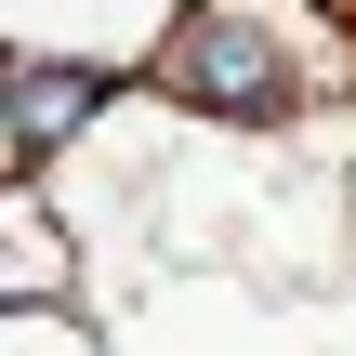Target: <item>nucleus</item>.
<instances>
[{
  "label": "nucleus",
  "instance_id": "f257e3e1",
  "mask_svg": "<svg viewBox=\"0 0 356 356\" xmlns=\"http://www.w3.org/2000/svg\"><path fill=\"white\" fill-rule=\"evenodd\" d=\"M159 92L198 106V119H291V106H304V66H291L251 13L198 0V13H172V40H159Z\"/></svg>",
  "mask_w": 356,
  "mask_h": 356
},
{
  "label": "nucleus",
  "instance_id": "f03ea898",
  "mask_svg": "<svg viewBox=\"0 0 356 356\" xmlns=\"http://www.w3.org/2000/svg\"><path fill=\"white\" fill-rule=\"evenodd\" d=\"M92 119H106V79L92 66H0V172H40Z\"/></svg>",
  "mask_w": 356,
  "mask_h": 356
},
{
  "label": "nucleus",
  "instance_id": "7ed1b4c3",
  "mask_svg": "<svg viewBox=\"0 0 356 356\" xmlns=\"http://www.w3.org/2000/svg\"><path fill=\"white\" fill-rule=\"evenodd\" d=\"M317 13H343V26H356V0H317Z\"/></svg>",
  "mask_w": 356,
  "mask_h": 356
}]
</instances>
